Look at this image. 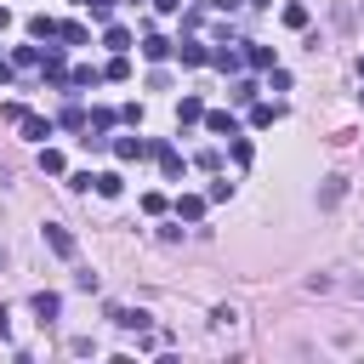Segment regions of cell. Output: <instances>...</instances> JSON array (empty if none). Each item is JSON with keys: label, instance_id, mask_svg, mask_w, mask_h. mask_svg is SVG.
Here are the masks:
<instances>
[{"label": "cell", "instance_id": "obj_32", "mask_svg": "<svg viewBox=\"0 0 364 364\" xmlns=\"http://www.w3.org/2000/svg\"><path fill=\"white\" fill-rule=\"evenodd\" d=\"M250 6H273V0H250Z\"/></svg>", "mask_w": 364, "mask_h": 364}, {"label": "cell", "instance_id": "obj_4", "mask_svg": "<svg viewBox=\"0 0 364 364\" xmlns=\"http://www.w3.org/2000/svg\"><path fill=\"white\" fill-rule=\"evenodd\" d=\"M46 245H51L57 256H74V233H68L63 222H46Z\"/></svg>", "mask_w": 364, "mask_h": 364}, {"label": "cell", "instance_id": "obj_22", "mask_svg": "<svg viewBox=\"0 0 364 364\" xmlns=\"http://www.w3.org/2000/svg\"><path fill=\"white\" fill-rule=\"evenodd\" d=\"M284 23H290V28H307V6L290 0V6H284Z\"/></svg>", "mask_w": 364, "mask_h": 364}, {"label": "cell", "instance_id": "obj_2", "mask_svg": "<svg viewBox=\"0 0 364 364\" xmlns=\"http://www.w3.org/2000/svg\"><path fill=\"white\" fill-rule=\"evenodd\" d=\"M108 324H119V330H148V313H142V307H108Z\"/></svg>", "mask_w": 364, "mask_h": 364}, {"label": "cell", "instance_id": "obj_7", "mask_svg": "<svg viewBox=\"0 0 364 364\" xmlns=\"http://www.w3.org/2000/svg\"><path fill=\"white\" fill-rule=\"evenodd\" d=\"M34 313H40V324H51V318L63 313V296H57V290H40V296H34Z\"/></svg>", "mask_w": 364, "mask_h": 364}, {"label": "cell", "instance_id": "obj_9", "mask_svg": "<svg viewBox=\"0 0 364 364\" xmlns=\"http://www.w3.org/2000/svg\"><path fill=\"white\" fill-rule=\"evenodd\" d=\"M142 57H148V63H165V57H171V40H165V34H148V40H142Z\"/></svg>", "mask_w": 364, "mask_h": 364}, {"label": "cell", "instance_id": "obj_11", "mask_svg": "<svg viewBox=\"0 0 364 364\" xmlns=\"http://www.w3.org/2000/svg\"><path fill=\"white\" fill-rule=\"evenodd\" d=\"M279 114H284L279 102H256V108H250V125H256V131H267V125H273Z\"/></svg>", "mask_w": 364, "mask_h": 364}, {"label": "cell", "instance_id": "obj_5", "mask_svg": "<svg viewBox=\"0 0 364 364\" xmlns=\"http://www.w3.org/2000/svg\"><path fill=\"white\" fill-rule=\"evenodd\" d=\"M205 125H210L216 136H239V125H233V114H228V108H205Z\"/></svg>", "mask_w": 364, "mask_h": 364}, {"label": "cell", "instance_id": "obj_23", "mask_svg": "<svg viewBox=\"0 0 364 364\" xmlns=\"http://www.w3.org/2000/svg\"><path fill=\"white\" fill-rule=\"evenodd\" d=\"M40 57H46V51H34V46H17V57H11V63H17V68H34Z\"/></svg>", "mask_w": 364, "mask_h": 364}, {"label": "cell", "instance_id": "obj_16", "mask_svg": "<svg viewBox=\"0 0 364 364\" xmlns=\"http://www.w3.org/2000/svg\"><path fill=\"white\" fill-rule=\"evenodd\" d=\"M40 171H46V176H63V171H68V159H63L57 148H40Z\"/></svg>", "mask_w": 364, "mask_h": 364}, {"label": "cell", "instance_id": "obj_3", "mask_svg": "<svg viewBox=\"0 0 364 364\" xmlns=\"http://www.w3.org/2000/svg\"><path fill=\"white\" fill-rule=\"evenodd\" d=\"M148 154H154V159H159V171H165V176H182V154H176V148H171V142H154V148H148Z\"/></svg>", "mask_w": 364, "mask_h": 364}, {"label": "cell", "instance_id": "obj_21", "mask_svg": "<svg viewBox=\"0 0 364 364\" xmlns=\"http://www.w3.org/2000/svg\"><path fill=\"white\" fill-rule=\"evenodd\" d=\"M125 74H131V63H125V51H114V63L102 68V80H125Z\"/></svg>", "mask_w": 364, "mask_h": 364}, {"label": "cell", "instance_id": "obj_19", "mask_svg": "<svg viewBox=\"0 0 364 364\" xmlns=\"http://www.w3.org/2000/svg\"><path fill=\"white\" fill-rule=\"evenodd\" d=\"M341 188H347V176H324V188H318V205H336V199H341Z\"/></svg>", "mask_w": 364, "mask_h": 364}, {"label": "cell", "instance_id": "obj_20", "mask_svg": "<svg viewBox=\"0 0 364 364\" xmlns=\"http://www.w3.org/2000/svg\"><path fill=\"white\" fill-rule=\"evenodd\" d=\"M57 40H68V46H85V28H80V23H57Z\"/></svg>", "mask_w": 364, "mask_h": 364}, {"label": "cell", "instance_id": "obj_8", "mask_svg": "<svg viewBox=\"0 0 364 364\" xmlns=\"http://www.w3.org/2000/svg\"><path fill=\"white\" fill-rule=\"evenodd\" d=\"M142 154H148L142 136H114V159H142Z\"/></svg>", "mask_w": 364, "mask_h": 364}, {"label": "cell", "instance_id": "obj_6", "mask_svg": "<svg viewBox=\"0 0 364 364\" xmlns=\"http://www.w3.org/2000/svg\"><path fill=\"white\" fill-rule=\"evenodd\" d=\"M205 205H210L205 193H182V199H176V216H182V222H199V216H205Z\"/></svg>", "mask_w": 364, "mask_h": 364}, {"label": "cell", "instance_id": "obj_31", "mask_svg": "<svg viewBox=\"0 0 364 364\" xmlns=\"http://www.w3.org/2000/svg\"><path fill=\"white\" fill-rule=\"evenodd\" d=\"M0 28H11V11H6V6H0Z\"/></svg>", "mask_w": 364, "mask_h": 364}, {"label": "cell", "instance_id": "obj_13", "mask_svg": "<svg viewBox=\"0 0 364 364\" xmlns=\"http://www.w3.org/2000/svg\"><path fill=\"white\" fill-rule=\"evenodd\" d=\"M102 46H108V51H131V28H119V23H108V34H102Z\"/></svg>", "mask_w": 364, "mask_h": 364}, {"label": "cell", "instance_id": "obj_33", "mask_svg": "<svg viewBox=\"0 0 364 364\" xmlns=\"http://www.w3.org/2000/svg\"><path fill=\"white\" fill-rule=\"evenodd\" d=\"M358 80H364V57H358Z\"/></svg>", "mask_w": 364, "mask_h": 364}, {"label": "cell", "instance_id": "obj_14", "mask_svg": "<svg viewBox=\"0 0 364 364\" xmlns=\"http://www.w3.org/2000/svg\"><path fill=\"white\" fill-rule=\"evenodd\" d=\"M182 63H188V68H199V63H210V51H205V40H182Z\"/></svg>", "mask_w": 364, "mask_h": 364}, {"label": "cell", "instance_id": "obj_25", "mask_svg": "<svg viewBox=\"0 0 364 364\" xmlns=\"http://www.w3.org/2000/svg\"><path fill=\"white\" fill-rule=\"evenodd\" d=\"M85 119H91V114H80V108H63V125H68V131H85Z\"/></svg>", "mask_w": 364, "mask_h": 364}, {"label": "cell", "instance_id": "obj_12", "mask_svg": "<svg viewBox=\"0 0 364 364\" xmlns=\"http://www.w3.org/2000/svg\"><path fill=\"white\" fill-rule=\"evenodd\" d=\"M28 34H34V40H57V17H46V11L28 17Z\"/></svg>", "mask_w": 364, "mask_h": 364}, {"label": "cell", "instance_id": "obj_27", "mask_svg": "<svg viewBox=\"0 0 364 364\" xmlns=\"http://www.w3.org/2000/svg\"><path fill=\"white\" fill-rule=\"evenodd\" d=\"M85 6H91V17H97V23H108V17H114V0H85Z\"/></svg>", "mask_w": 364, "mask_h": 364}, {"label": "cell", "instance_id": "obj_26", "mask_svg": "<svg viewBox=\"0 0 364 364\" xmlns=\"http://www.w3.org/2000/svg\"><path fill=\"white\" fill-rule=\"evenodd\" d=\"M142 210L148 216H165V193H142Z\"/></svg>", "mask_w": 364, "mask_h": 364}, {"label": "cell", "instance_id": "obj_18", "mask_svg": "<svg viewBox=\"0 0 364 364\" xmlns=\"http://www.w3.org/2000/svg\"><path fill=\"white\" fill-rule=\"evenodd\" d=\"M245 63L250 68H273V46H245Z\"/></svg>", "mask_w": 364, "mask_h": 364}, {"label": "cell", "instance_id": "obj_29", "mask_svg": "<svg viewBox=\"0 0 364 364\" xmlns=\"http://www.w3.org/2000/svg\"><path fill=\"white\" fill-rule=\"evenodd\" d=\"M11 74H17V63H0V85H11Z\"/></svg>", "mask_w": 364, "mask_h": 364}, {"label": "cell", "instance_id": "obj_24", "mask_svg": "<svg viewBox=\"0 0 364 364\" xmlns=\"http://www.w3.org/2000/svg\"><path fill=\"white\" fill-rule=\"evenodd\" d=\"M267 85H273V91H290V74H284V68L273 63V68H267Z\"/></svg>", "mask_w": 364, "mask_h": 364}, {"label": "cell", "instance_id": "obj_10", "mask_svg": "<svg viewBox=\"0 0 364 364\" xmlns=\"http://www.w3.org/2000/svg\"><path fill=\"white\" fill-rule=\"evenodd\" d=\"M210 63H216V68H228V74H233V68H239V63H245V51H233V46H228V40H222V46H216V51H210Z\"/></svg>", "mask_w": 364, "mask_h": 364}, {"label": "cell", "instance_id": "obj_1", "mask_svg": "<svg viewBox=\"0 0 364 364\" xmlns=\"http://www.w3.org/2000/svg\"><path fill=\"white\" fill-rule=\"evenodd\" d=\"M0 114H6V119H11V125H17L23 136H28V142H46V136H51V119H40V114H28L23 102H6Z\"/></svg>", "mask_w": 364, "mask_h": 364}, {"label": "cell", "instance_id": "obj_30", "mask_svg": "<svg viewBox=\"0 0 364 364\" xmlns=\"http://www.w3.org/2000/svg\"><path fill=\"white\" fill-rule=\"evenodd\" d=\"M154 6H159V11H182V0H154Z\"/></svg>", "mask_w": 364, "mask_h": 364}, {"label": "cell", "instance_id": "obj_15", "mask_svg": "<svg viewBox=\"0 0 364 364\" xmlns=\"http://www.w3.org/2000/svg\"><path fill=\"white\" fill-rule=\"evenodd\" d=\"M176 119H182V125L205 119V102H199V97H182V102H176Z\"/></svg>", "mask_w": 364, "mask_h": 364}, {"label": "cell", "instance_id": "obj_17", "mask_svg": "<svg viewBox=\"0 0 364 364\" xmlns=\"http://www.w3.org/2000/svg\"><path fill=\"white\" fill-rule=\"evenodd\" d=\"M91 188H97L102 199H114V193H119L125 182H119V171H97V182H91Z\"/></svg>", "mask_w": 364, "mask_h": 364}, {"label": "cell", "instance_id": "obj_28", "mask_svg": "<svg viewBox=\"0 0 364 364\" xmlns=\"http://www.w3.org/2000/svg\"><path fill=\"white\" fill-rule=\"evenodd\" d=\"M6 336H11V307L0 301V341H6Z\"/></svg>", "mask_w": 364, "mask_h": 364}]
</instances>
